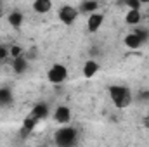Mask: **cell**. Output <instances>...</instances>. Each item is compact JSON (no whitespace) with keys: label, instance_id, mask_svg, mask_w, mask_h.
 <instances>
[{"label":"cell","instance_id":"obj_1","mask_svg":"<svg viewBox=\"0 0 149 147\" xmlns=\"http://www.w3.org/2000/svg\"><path fill=\"white\" fill-rule=\"evenodd\" d=\"M109 97H111L113 104L120 109H125L134 102L132 90L125 85H111L109 87Z\"/></svg>","mask_w":149,"mask_h":147},{"label":"cell","instance_id":"obj_2","mask_svg":"<svg viewBox=\"0 0 149 147\" xmlns=\"http://www.w3.org/2000/svg\"><path fill=\"white\" fill-rule=\"evenodd\" d=\"M78 140V132L73 126H61L54 133L56 147H73Z\"/></svg>","mask_w":149,"mask_h":147},{"label":"cell","instance_id":"obj_3","mask_svg":"<svg viewBox=\"0 0 149 147\" xmlns=\"http://www.w3.org/2000/svg\"><path fill=\"white\" fill-rule=\"evenodd\" d=\"M66 78H68V69H66V66H63V64H54V66L47 71V80H49L50 83H54V85L64 83Z\"/></svg>","mask_w":149,"mask_h":147},{"label":"cell","instance_id":"obj_4","mask_svg":"<svg viewBox=\"0 0 149 147\" xmlns=\"http://www.w3.org/2000/svg\"><path fill=\"white\" fill-rule=\"evenodd\" d=\"M57 16H59V19H61V23H64V24L70 26V24H73L74 21H76L78 10H76V7H73V5H63V7L59 9Z\"/></svg>","mask_w":149,"mask_h":147},{"label":"cell","instance_id":"obj_5","mask_svg":"<svg viewBox=\"0 0 149 147\" xmlns=\"http://www.w3.org/2000/svg\"><path fill=\"white\" fill-rule=\"evenodd\" d=\"M54 119L59 125H68L71 121V109L68 106H59L54 111Z\"/></svg>","mask_w":149,"mask_h":147},{"label":"cell","instance_id":"obj_6","mask_svg":"<svg viewBox=\"0 0 149 147\" xmlns=\"http://www.w3.org/2000/svg\"><path fill=\"white\" fill-rule=\"evenodd\" d=\"M102 23H104V14L94 12V14H90V16H88L87 28H88V31H90V33H95V31H99V28L102 26Z\"/></svg>","mask_w":149,"mask_h":147},{"label":"cell","instance_id":"obj_7","mask_svg":"<svg viewBox=\"0 0 149 147\" xmlns=\"http://www.w3.org/2000/svg\"><path fill=\"white\" fill-rule=\"evenodd\" d=\"M97 9H99V3L95 0H81L76 7L78 14H94L97 12Z\"/></svg>","mask_w":149,"mask_h":147},{"label":"cell","instance_id":"obj_8","mask_svg":"<svg viewBox=\"0 0 149 147\" xmlns=\"http://www.w3.org/2000/svg\"><path fill=\"white\" fill-rule=\"evenodd\" d=\"M7 21H9V24H10L12 28L19 30V28L23 26V23H24V14H23L21 10H12V12H9Z\"/></svg>","mask_w":149,"mask_h":147},{"label":"cell","instance_id":"obj_9","mask_svg":"<svg viewBox=\"0 0 149 147\" xmlns=\"http://www.w3.org/2000/svg\"><path fill=\"white\" fill-rule=\"evenodd\" d=\"M49 112H50V109H49V104H45V102H38V104H35V106H33L31 116H33V118H37L38 121H40V119H45V118L49 116Z\"/></svg>","mask_w":149,"mask_h":147},{"label":"cell","instance_id":"obj_10","mask_svg":"<svg viewBox=\"0 0 149 147\" xmlns=\"http://www.w3.org/2000/svg\"><path fill=\"white\" fill-rule=\"evenodd\" d=\"M14 102V94L9 87H2L0 88V106L2 107H9Z\"/></svg>","mask_w":149,"mask_h":147},{"label":"cell","instance_id":"obj_11","mask_svg":"<svg viewBox=\"0 0 149 147\" xmlns=\"http://www.w3.org/2000/svg\"><path fill=\"white\" fill-rule=\"evenodd\" d=\"M99 69H101L99 62H97V61H94V59H88V61L83 64V76H85V78H92V76H95V74H97Z\"/></svg>","mask_w":149,"mask_h":147},{"label":"cell","instance_id":"obj_12","mask_svg":"<svg viewBox=\"0 0 149 147\" xmlns=\"http://www.w3.org/2000/svg\"><path fill=\"white\" fill-rule=\"evenodd\" d=\"M28 59L23 55V57H17V59H12V69L16 71L17 74H23L28 71Z\"/></svg>","mask_w":149,"mask_h":147},{"label":"cell","instance_id":"obj_13","mask_svg":"<svg viewBox=\"0 0 149 147\" xmlns=\"http://www.w3.org/2000/svg\"><path fill=\"white\" fill-rule=\"evenodd\" d=\"M52 9V2L50 0H35L33 2V10L38 14H47Z\"/></svg>","mask_w":149,"mask_h":147},{"label":"cell","instance_id":"obj_14","mask_svg":"<svg viewBox=\"0 0 149 147\" xmlns=\"http://www.w3.org/2000/svg\"><path fill=\"white\" fill-rule=\"evenodd\" d=\"M141 19H142L141 10H128V12L125 14V23H127V24L135 26V24H139V23H141Z\"/></svg>","mask_w":149,"mask_h":147},{"label":"cell","instance_id":"obj_15","mask_svg":"<svg viewBox=\"0 0 149 147\" xmlns=\"http://www.w3.org/2000/svg\"><path fill=\"white\" fill-rule=\"evenodd\" d=\"M125 45H127L128 49H132V50H137V49L142 45V42H141V38L137 37L135 33H128V35L125 37Z\"/></svg>","mask_w":149,"mask_h":147},{"label":"cell","instance_id":"obj_16","mask_svg":"<svg viewBox=\"0 0 149 147\" xmlns=\"http://www.w3.org/2000/svg\"><path fill=\"white\" fill-rule=\"evenodd\" d=\"M37 123H38V119L30 114V116L23 121V133H30V132H33V128H35Z\"/></svg>","mask_w":149,"mask_h":147},{"label":"cell","instance_id":"obj_17","mask_svg":"<svg viewBox=\"0 0 149 147\" xmlns=\"http://www.w3.org/2000/svg\"><path fill=\"white\" fill-rule=\"evenodd\" d=\"M23 55H24L23 47H19V45H10V47H9V57L17 59V57H23Z\"/></svg>","mask_w":149,"mask_h":147},{"label":"cell","instance_id":"obj_18","mask_svg":"<svg viewBox=\"0 0 149 147\" xmlns=\"http://www.w3.org/2000/svg\"><path fill=\"white\" fill-rule=\"evenodd\" d=\"M7 57H9V47L0 45V64H2V62H5V61H7Z\"/></svg>","mask_w":149,"mask_h":147},{"label":"cell","instance_id":"obj_19","mask_svg":"<svg viewBox=\"0 0 149 147\" xmlns=\"http://www.w3.org/2000/svg\"><path fill=\"white\" fill-rule=\"evenodd\" d=\"M135 35L141 38V42H142V43H146V42L149 40V31H148V30H137V31H135Z\"/></svg>","mask_w":149,"mask_h":147},{"label":"cell","instance_id":"obj_20","mask_svg":"<svg viewBox=\"0 0 149 147\" xmlns=\"http://www.w3.org/2000/svg\"><path fill=\"white\" fill-rule=\"evenodd\" d=\"M127 5H128V10H141V2L130 0V2H127Z\"/></svg>","mask_w":149,"mask_h":147},{"label":"cell","instance_id":"obj_21","mask_svg":"<svg viewBox=\"0 0 149 147\" xmlns=\"http://www.w3.org/2000/svg\"><path fill=\"white\" fill-rule=\"evenodd\" d=\"M139 99L148 102L149 101V90H141V92H139Z\"/></svg>","mask_w":149,"mask_h":147},{"label":"cell","instance_id":"obj_22","mask_svg":"<svg viewBox=\"0 0 149 147\" xmlns=\"http://www.w3.org/2000/svg\"><path fill=\"white\" fill-rule=\"evenodd\" d=\"M144 126H148V128H149V116L144 118Z\"/></svg>","mask_w":149,"mask_h":147},{"label":"cell","instance_id":"obj_23","mask_svg":"<svg viewBox=\"0 0 149 147\" xmlns=\"http://www.w3.org/2000/svg\"><path fill=\"white\" fill-rule=\"evenodd\" d=\"M2 14H3V12H2V5H0V16H2Z\"/></svg>","mask_w":149,"mask_h":147}]
</instances>
